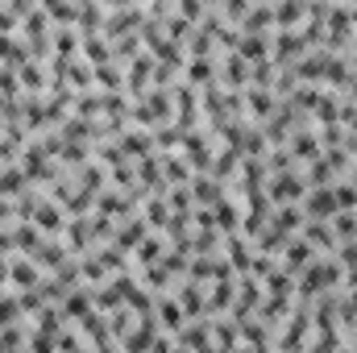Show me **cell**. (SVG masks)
I'll return each mask as SVG.
<instances>
[{
    "label": "cell",
    "instance_id": "cell-1",
    "mask_svg": "<svg viewBox=\"0 0 357 353\" xmlns=\"http://www.w3.org/2000/svg\"><path fill=\"white\" fill-rule=\"evenodd\" d=\"M146 25V4H112L108 17H104V38L116 42V38H129Z\"/></svg>",
    "mask_w": 357,
    "mask_h": 353
},
{
    "label": "cell",
    "instance_id": "cell-2",
    "mask_svg": "<svg viewBox=\"0 0 357 353\" xmlns=\"http://www.w3.org/2000/svg\"><path fill=\"white\" fill-rule=\"evenodd\" d=\"M287 154H291V163H303V167H312L316 158H324V150H320V137L303 125V129H295L291 137H287V146H282Z\"/></svg>",
    "mask_w": 357,
    "mask_h": 353
},
{
    "label": "cell",
    "instance_id": "cell-3",
    "mask_svg": "<svg viewBox=\"0 0 357 353\" xmlns=\"http://www.w3.org/2000/svg\"><path fill=\"white\" fill-rule=\"evenodd\" d=\"M154 67H158L154 54L142 50V54L129 63V71H125V91H129V96H146V91L154 88Z\"/></svg>",
    "mask_w": 357,
    "mask_h": 353
},
{
    "label": "cell",
    "instance_id": "cell-4",
    "mask_svg": "<svg viewBox=\"0 0 357 353\" xmlns=\"http://www.w3.org/2000/svg\"><path fill=\"white\" fill-rule=\"evenodd\" d=\"M266 195L274 200V208H282V204H303V195H307V179L295 175V171H287V175H278L274 183H270Z\"/></svg>",
    "mask_w": 357,
    "mask_h": 353
},
{
    "label": "cell",
    "instance_id": "cell-5",
    "mask_svg": "<svg viewBox=\"0 0 357 353\" xmlns=\"http://www.w3.org/2000/svg\"><path fill=\"white\" fill-rule=\"evenodd\" d=\"M29 225H33L42 237H63V229H67V212H63V204H54V200H42Z\"/></svg>",
    "mask_w": 357,
    "mask_h": 353
},
{
    "label": "cell",
    "instance_id": "cell-6",
    "mask_svg": "<svg viewBox=\"0 0 357 353\" xmlns=\"http://www.w3.org/2000/svg\"><path fill=\"white\" fill-rule=\"evenodd\" d=\"M8 283L25 295V291H38V287L46 283V274L38 270L33 258H8Z\"/></svg>",
    "mask_w": 357,
    "mask_h": 353
},
{
    "label": "cell",
    "instance_id": "cell-7",
    "mask_svg": "<svg viewBox=\"0 0 357 353\" xmlns=\"http://www.w3.org/2000/svg\"><path fill=\"white\" fill-rule=\"evenodd\" d=\"M133 212V200L125 195V191H116V187H104L100 195H96V216H108V220H125Z\"/></svg>",
    "mask_w": 357,
    "mask_h": 353
},
{
    "label": "cell",
    "instance_id": "cell-8",
    "mask_svg": "<svg viewBox=\"0 0 357 353\" xmlns=\"http://www.w3.org/2000/svg\"><path fill=\"white\" fill-rule=\"evenodd\" d=\"M33 262H38L42 274H54V270H63V266L71 262V250H67L59 237H46V241H42V250L33 254Z\"/></svg>",
    "mask_w": 357,
    "mask_h": 353
},
{
    "label": "cell",
    "instance_id": "cell-9",
    "mask_svg": "<svg viewBox=\"0 0 357 353\" xmlns=\"http://www.w3.org/2000/svg\"><path fill=\"white\" fill-rule=\"evenodd\" d=\"M187 191H191V200H195L199 208H216V204L225 200V183H216L212 175H195L187 183Z\"/></svg>",
    "mask_w": 357,
    "mask_h": 353
},
{
    "label": "cell",
    "instance_id": "cell-10",
    "mask_svg": "<svg viewBox=\"0 0 357 353\" xmlns=\"http://www.w3.org/2000/svg\"><path fill=\"white\" fill-rule=\"evenodd\" d=\"M299 237H303L312 250H324V254H337V250H341L337 237H333V225H328V220H307V225L299 229Z\"/></svg>",
    "mask_w": 357,
    "mask_h": 353
},
{
    "label": "cell",
    "instance_id": "cell-11",
    "mask_svg": "<svg viewBox=\"0 0 357 353\" xmlns=\"http://www.w3.org/2000/svg\"><path fill=\"white\" fill-rule=\"evenodd\" d=\"M245 112L266 125L270 117L278 112V96L274 91H262V88H245Z\"/></svg>",
    "mask_w": 357,
    "mask_h": 353
},
{
    "label": "cell",
    "instance_id": "cell-12",
    "mask_svg": "<svg viewBox=\"0 0 357 353\" xmlns=\"http://www.w3.org/2000/svg\"><path fill=\"white\" fill-rule=\"evenodd\" d=\"M150 237V225L142 220V216H133V220H125L121 229H116V237H112V246L121 250V254H129V250H137L142 241Z\"/></svg>",
    "mask_w": 357,
    "mask_h": 353
},
{
    "label": "cell",
    "instance_id": "cell-13",
    "mask_svg": "<svg viewBox=\"0 0 357 353\" xmlns=\"http://www.w3.org/2000/svg\"><path fill=\"white\" fill-rule=\"evenodd\" d=\"M42 241H46V237H42L29 220H17V225H13V250H17L21 258H33V254L42 250Z\"/></svg>",
    "mask_w": 357,
    "mask_h": 353
},
{
    "label": "cell",
    "instance_id": "cell-14",
    "mask_svg": "<svg viewBox=\"0 0 357 353\" xmlns=\"http://www.w3.org/2000/svg\"><path fill=\"white\" fill-rule=\"evenodd\" d=\"M79 59H84V63H91V67L112 63V42H108L104 33H88V38L79 42Z\"/></svg>",
    "mask_w": 357,
    "mask_h": 353
},
{
    "label": "cell",
    "instance_id": "cell-15",
    "mask_svg": "<svg viewBox=\"0 0 357 353\" xmlns=\"http://www.w3.org/2000/svg\"><path fill=\"white\" fill-rule=\"evenodd\" d=\"M312 262H316V250H312L303 237H291V246L282 250V266H287V274H299V270H307Z\"/></svg>",
    "mask_w": 357,
    "mask_h": 353
},
{
    "label": "cell",
    "instance_id": "cell-16",
    "mask_svg": "<svg viewBox=\"0 0 357 353\" xmlns=\"http://www.w3.org/2000/svg\"><path fill=\"white\" fill-rule=\"evenodd\" d=\"M270 225H274V229H282L287 237H299V229L307 225V216H303V208H299V204H282V208H274Z\"/></svg>",
    "mask_w": 357,
    "mask_h": 353
},
{
    "label": "cell",
    "instance_id": "cell-17",
    "mask_svg": "<svg viewBox=\"0 0 357 353\" xmlns=\"http://www.w3.org/2000/svg\"><path fill=\"white\" fill-rule=\"evenodd\" d=\"M237 54H241L250 67H254V63H266L270 59V33H241Z\"/></svg>",
    "mask_w": 357,
    "mask_h": 353
},
{
    "label": "cell",
    "instance_id": "cell-18",
    "mask_svg": "<svg viewBox=\"0 0 357 353\" xmlns=\"http://www.w3.org/2000/svg\"><path fill=\"white\" fill-rule=\"evenodd\" d=\"M178 308H183V316H204L208 312V291L199 283H183L178 287Z\"/></svg>",
    "mask_w": 357,
    "mask_h": 353
},
{
    "label": "cell",
    "instance_id": "cell-19",
    "mask_svg": "<svg viewBox=\"0 0 357 353\" xmlns=\"http://www.w3.org/2000/svg\"><path fill=\"white\" fill-rule=\"evenodd\" d=\"M25 183L29 179H25V171L17 163H0V200H17L21 191H29Z\"/></svg>",
    "mask_w": 357,
    "mask_h": 353
},
{
    "label": "cell",
    "instance_id": "cell-20",
    "mask_svg": "<svg viewBox=\"0 0 357 353\" xmlns=\"http://www.w3.org/2000/svg\"><path fill=\"white\" fill-rule=\"evenodd\" d=\"M312 117H316V125L324 129V125H337L341 121V91H320V100H316V108H312Z\"/></svg>",
    "mask_w": 357,
    "mask_h": 353
},
{
    "label": "cell",
    "instance_id": "cell-21",
    "mask_svg": "<svg viewBox=\"0 0 357 353\" xmlns=\"http://www.w3.org/2000/svg\"><path fill=\"white\" fill-rule=\"evenodd\" d=\"M241 33H274V4H250Z\"/></svg>",
    "mask_w": 357,
    "mask_h": 353
},
{
    "label": "cell",
    "instance_id": "cell-22",
    "mask_svg": "<svg viewBox=\"0 0 357 353\" xmlns=\"http://www.w3.org/2000/svg\"><path fill=\"white\" fill-rule=\"evenodd\" d=\"M158 320H162V329L171 333V337H178V329L187 324V316H183V308H178V299H171V295H158Z\"/></svg>",
    "mask_w": 357,
    "mask_h": 353
},
{
    "label": "cell",
    "instance_id": "cell-23",
    "mask_svg": "<svg viewBox=\"0 0 357 353\" xmlns=\"http://www.w3.org/2000/svg\"><path fill=\"white\" fill-rule=\"evenodd\" d=\"M303 21H307V4H295V0L274 4V29H299Z\"/></svg>",
    "mask_w": 357,
    "mask_h": 353
},
{
    "label": "cell",
    "instance_id": "cell-24",
    "mask_svg": "<svg viewBox=\"0 0 357 353\" xmlns=\"http://www.w3.org/2000/svg\"><path fill=\"white\" fill-rule=\"evenodd\" d=\"M142 220H146L154 233H167V225H171V204H167V200H158V195H154V200H146V216H142Z\"/></svg>",
    "mask_w": 357,
    "mask_h": 353
},
{
    "label": "cell",
    "instance_id": "cell-25",
    "mask_svg": "<svg viewBox=\"0 0 357 353\" xmlns=\"http://www.w3.org/2000/svg\"><path fill=\"white\" fill-rule=\"evenodd\" d=\"M333 237H337V246H354L357 241V212H337L333 216Z\"/></svg>",
    "mask_w": 357,
    "mask_h": 353
},
{
    "label": "cell",
    "instance_id": "cell-26",
    "mask_svg": "<svg viewBox=\"0 0 357 353\" xmlns=\"http://www.w3.org/2000/svg\"><path fill=\"white\" fill-rule=\"evenodd\" d=\"M96 84L108 91V96H116V91L125 88V71H121V63H104V67H96Z\"/></svg>",
    "mask_w": 357,
    "mask_h": 353
},
{
    "label": "cell",
    "instance_id": "cell-27",
    "mask_svg": "<svg viewBox=\"0 0 357 353\" xmlns=\"http://www.w3.org/2000/svg\"><path fill=\"white\" fill-rule=\"evenodd\" d=\"M162 254H167V241H162V237H154V233L133 250V258H137L142 266H158V262H162Z\"/></svg>",
    "mask_w": 357,
    "mask_h": 353
},
{
    "label": "cell",
    "instance_id": "cell-28",
    "mask_svg": "<svg viewBox=\"0 0 357 353\" xmlns=\"http://www.w3.org/2000/svg\"><path fill=\"white\" fill-rule=\"evenodd\" d=\"M150 137H154V150H162V154H167L171 146H183V137H187V133H183L178 125H158Z\"/></svg>",
    "mask_w": 357,
    "mask_h": 353
},
{
    "label": "cell",
    "instance_id": "cell-29",
    "mask_svg": "<svg viewBox=\"0 0 357 353\" xmlns=\"http://www.w3.org/2000/svg\"><path fill=\"white\" fill-rule=\"evenodd\" d=\"M21 316V295H0V329H13Z\"/></svg>",
    "mask_w": 357,
    "mask_h": 353
},
{
    "label": "cell",
    "instance_id": "cell-30",
    "mask_svg": "<svg viewBox=\"0 0 357 353\" xmlns=\"http://www.w3.org/2000/svg\"><path fill=\"white\" fill-rule=\"evenodd\" d=\"M333 195H337V212H357V183H333Z\"/></svg>",
    "mask_w": 357,
    "mask_h": 353
},
{
    "label": "cell",
    "instance_id": "cell-31",
    "mask_svg": "<svg viewBox=\"0 0 357 353\" xmlns=\"http://www.w3.org/2000/svg\"><path fill=\"white\" fill-rule=\"evenodd\" d=\"M175 13L183 17V21H187V25H199V21L208 17V4H199V0H178Z\"/></svg>",
    "mask_w": 357,
    "mask_h": 353
},
{
    "label": "cell",
    "instance_id": "cell-32",
    "mask_svg": "<svg viewBox=\"0 0 357 353\" xmlns=\"http://www.w3.org/2000/svg\"><path fill=\"white\" fill-rule=\"evenodd\" d=\"M349 21H354V29H357V4H349Z\"/></svg>",
    "mask_w": 357,
    "mask_h": 353
},
{
    "label": "cell",
    "instance_id": "cell-33",
    "mask_svg": "<svg viewBox=\"0 0 357 353\" xmlns=\"http://www.w3.org/2000/svg\"><path fill=\"white\" fill-rule=\"evenodd\" d=\"M349 350H357V329H354V345H349Z\"/></svg>",
    "mask_w": 357,
    "mask_h": 353
},
{
    "label": "cell",
    "instance_id": "cell-34",
    "mask_svg": "<svg viewBox=\"0 0 357 353\" xmlns=\"http://www.w3.org/2000/svg\"><path fill=\"white\" fill-rule=\"evenodd\" d=\"M171 353H187V350H183V345H175V350H171Z\"/></svg>",
    "mask_w": 357,
    "mask_h": 353
},
{
    "label": "cell",
    "instance_id": "cell-35",
    "mask_svg": "<svg viewBox=\"0 0 357 353\" xmlns=\"http://www.w3.org/2000/svg\"><path fill=\"white\" fill-rule=\"evenodd\" d=\"M337 353H357V350H337Z\"/></svg>",
    "mask_w": 357,
    "mask_h": 353
},
{
    "label": "cell",
    "instance_id": "cell-36",
    "mask_svg": "<svg viewBox=\"0 0 357 353\" xmlns=\"http://www.w3.org/2000/svg\"><path fill=\"white\" fill-rule=\"evenodd\" d=\"M354 46H357V42H354Z\"/></svg>",
    "mask_w": 357,
    "mask_h": 353
}]
</instances>
